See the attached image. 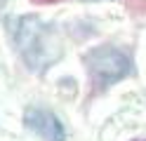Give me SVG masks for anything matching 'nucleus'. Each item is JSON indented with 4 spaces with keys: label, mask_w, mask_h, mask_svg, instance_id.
<instances>
[{
    "label": "nucleus",
    "mask_w": 146,
    "mask_h": 141,
    "mask_svg": "<svg viewBox=\"0 0 146 141\" xmlns=\"http://www.w3.org/2000/svg\"><path fill=\"white\" fill-rule=\"evenodd\" d=\"M7 33L24 66L35 75L47 73L57 61H61L64 40L59 28L40 14H17L7 19Z\"/></svg>",
    "instance_id": "f257e3e1"
},
{
    "label": "nucleus",
    "mask_w": 146,
    "mask_h": 141,
    "mask_svg": "<svg viewBox=\"0 0 146 141\" xmlns=\"http://www.w3.org/2000/svg\"><path fill=\"white\" fill-rule=\"evenodd\" d=\"M85 71L97 92H106L134 73L132 54L118 45H97L83 54Z\"/></svg>",
    "instance_id": "f03ea898"
},
{
    "label": "nucleus",
    "mask_w": 146,
    "mask_h": 141,
    "mask_svg": "<svg viewBox=\"0 0 146 141\" xmlns=\"http://www.w3.org/2000/svg\"><path fill=\"white\" fill-rule=\"evenodd\" d=\"M24 125L40 141H66V127H64L61 118L47 106L31 103L24 111Z\"/></svg>",
    "instance_id": "7ed1b4c3"
},
{
    "label": "nucleus",
    "mask_w": 146,
    "mask_h": 141,
    "mask_svg": "<svg viewBox=\"0 0 146 141\" xmlns=\"http://www.w3.org/2000/svg\"><path fill=\"white\" fill-rule=\"evenodd\" d=\"M85 3H97V0H85Z\"/></svg>",
    "instance_id": "20e7f679"
}]
</instances>
